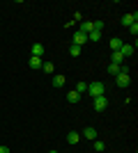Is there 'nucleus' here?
<instances>
[{"mask_svg": "<svg viewBox=\"0 0 138 153\" xmlns=\"http://www.w3.org/2000/svg\"><path fill=\"white\" fill-rule=\"evenodd\" d=\"M104 91H106V87L99 80H94L92 85H87V94L92 96V98H97V96H104Z\"/></svg>", "mask_w": 138, "mask_h": 153, "instance_id": "obj_1", "label": "nucleus"}, {"mask_svg": "<svg viewBox=\"0 0 138 153\" xmlns=\"http://www.w3.org/2000/svg\"><path fill=\"white\" fill-rule=\"evenodd\" d=\"M115 82H118V87H129V71H120L118 76H115Z\"/></svg>", "mask_w": 138, "mask_h": 153, "instance_id": "obj_2", "label": "nucleus"}, {"mask_svg": "<svg viewBox=\"0 0 138 153\" xmlns=\"http://www.w3.org/2000/svg\"><path fill=\"white\" fill-rule=\"evenodd\" d=\"M92 105H94V110H97V112H104V110L108 108V98H106V96H97Z\"/></svg>", "mask_w": 138, "mask_h": 153, "instance_id": "obj_3", "label": "nucleus"}, {"mask_svg": "<svg viewBox=\"0 0 138 153\" xmlns=\"http://www.w3.org/2000/svg\"><path fill=\"white\" fill-rule=\"evenodd\" d=\"M136 21H138V14L136 12H133V14H124V16H122V25L129 27V25H133Z\"/></svg>", "mask_w": 138, "mask_h": 153, "instance_id": "obj_4", "label": "nucleus"}, {"mask_svg": "<svg viewBox=\"0 0 138 153\" xmlns=\"http://www.w3.org/2000/svg\"><path fill=\"white\" fill-rule=\"evenodd\" d=\"M51 82H53V87H58V89H60V87H65L67 78L62 76V73H58V76H53V78H51Z\"/></svg>", "mask_w": 138, "mask_h": 153, "instance_id": "obj_5", "label": "nucleus"}, {"mask_svg": "<svg viewBox=\"0 0 138 153\" xmlns=\"http://www.w3.org/2000/svg\"><path fill=\"white\" fill-rule=\"evenodd\" d=\"M120 53H122V57H131V55H133V46L131 44H122V48H120Z\"/></svg>", "mask_w": 138, "mask_h": 153, "instance_id": "obj_6", "label": "nucleus"}, {"mask_svg": "<svg viewBox=\"0 0 138 153\" xmlns=\"http://www.w3.org/2000/svg\"><path fill=\"white\" fill-rule=\"evenodd\" d=\"M83 137H87V140H92V142H94V140H97V130H94L92 126H87L85 130H83Z\"/></svg>", "mask_w": 138, "mask_h": 153, "instance_id": "obj_7", "label": "nucleus"}, {"mask_svg": "<svg viewBox=\"0 0 138 153\" xmlns=\"http://www.w3.org/2000/svg\"><path fill=\"white\" fill-rule=\"evenodd\" d=\"M85 41H87V34H83V32H76V34H74V44L76 46L85 44Z\"/></svg>", "mask_w": 138, "mask_h": 153, "instance_id": "obj_8", "label": "nucleus"}, {"mask_svg": "<svg viewBox=\"0 0 138 153\" xmlns=\"http://www.w3.org/2000/svg\"><path fill=\"white\" fill-rule=\"evenodd\" d=\"M78 140H81V135L76 133V130H72V133H67V142H69V144H78Z\"/></svg>", "mask_w": 138, "mask_h": 153, "instance_id": "obj_9", "label": "nucleus"}, {"mask_svg": "<svg viewBox=\"0 0 138 153\" xmlns=\"http://www.w3.org/2000/svg\"><path fill=\"white\" fill-rule=\"evenodd\" d=\"M44 55V46L41 44H32V57H41Z\"/></svg>", "mask_w": 138, "mask_h": 153, "instance_id": "obj_10", "label": "nucleus"}, {"mask_svg": "<svg viewBox=\"0 0 138 153\" xmlns=\"http://www.w3.org/2000/svg\"><path fill=\"white\" fill-rule=\"evenodd\" d=\"M28 64H30V69L37 71V69H41V64H44V62H41V57H30V62H28Z\"/></svg>", "mask_w": 138, "mask_h": 153, "instance_id": "obj_11", "label": "nucleus"}, {"mask_svg": "<svg viewBox=\"0 0 138 153\" xmlns=\"http://www.w3.org/2000/svg\"><path fill=\"white\" fill-rule=\"evenodd\" d=\"M120 48H122V39L113 37V39H111V51L115 53V51H120Z\"/></svg>", "mask_w": 138, "mask_h": 153, "instance_id": "obj_12", "label": "nucleus"}, {"mask_svg": "<svg viewBox=\"0 0 138 153\" xmlns=\"http://www.w3.org/2000/svg\"><path fill=\"white\" fill-rule=\"evenodd\" d=\"M111 62H113V64H120V66H122V62H124L122 53H120V51H115V53H113V57H111Z\"/></svg>", "mask_w": 138, "mask_h": 153, "instance_id": "obj_13", "label": "nucleus"}, {"mask_svg": "<svg viewBox=\"0 0 138 153\" xmlns=\"http://www.w3.org/2000/svg\"><path fill=\"white\" fill-rule=\"evenodd\" d=\"M67 101H69V103H78L81 101V94H78V91H69V94H67Z\"/></svg>", "mask_w": 138, "mask_h": 153, "instance_id": "obj_14", "label": "nucleus"}, {"mask_svg": "<svg viewBox=\"0 0 138 153\" xmlns=\"http://www.w3.org/2000/svg\"><path fill=\"white\" fill-rule=\"evenodd\" d=\"M120 71H122V66H120V64H108V73H111V76H118Z\"/></svg>", "mask_w": 138, "mask_h": 153, "instance_id": "obj_15", "label": "nucleus"}, {"mask_svg": "<svg viewBox=\"0 0 138 153\" xmlns=\"http://www.w3.org/2000/svg\"><path fill=\"white\" fill-rule=\"evenodd\" d=\"M74 91H78V94H85V91H87V82L78 80V82H76V89H74Z\"/></svg>", "mask_w": 138, "mask_h": 153, "instance_id": "obj_16", "label": "nucleus"}, {"mask_svg": "<svg viewBox=\"0 0 138 153\" xmlns=\"http://www.w3.org/2000/svg\"><path fill=\"white\" fill-rule=\"evenodd\" d=\"M41 69H44L46 73H48V76H53V71H55V66H53L51 62H44V64H41Z\"/></svg>", "mask_w": 138, "mask_h": 153, "instance_id": "obj_17", "label": "nucleus"}, {"mask_svg": "<svg viewBox=\"0 0 138 153\" xmlns=\"http://www.w3.org/2000/svg\"><path fill=\"white\" fill-rule=\"evenodd\" d=\"M69 55H72V57H78V55H81V46L74 44L72 48H69Z\"/></svg>", "mask_w": 138, "mask_h": 153, "instance_id": "obj_18", "label": "nucleus"}, {"mask_svg": "<svg viewBox=\"0 0 138 153\" xmlns=\"http://www.w3.org/2000/svg\"><path fill=\"white\" fill-rule=\"evenodd\" d=\"M87 39H90V41H99V39H101V32H97V30H92L90 34H87Z\"/></svg>", "mask_w": 138, "mask_h": 153, "instance_id": "obj_19", "label": "nucleus"}, {"mask_svg": "<svg viewBox=\"0 0 138 153\" xmlns=\"http://www.w3.org/2000/svg\"><path fill=\"white\" fill-rule=\"evenodd\" d=\"M104 149H106V144H104V142L94 140V151H104Z\"/></svg>", "mask_w": 138, "mask_h": 153, "instance_id": "obj_20", "label": "nucleus"}, {"mask_svg": "<svg viewBox=\"0 0 138 153\" xmlns=\"http://www.w3.org/2000/svg\"><path fill=\"white\" fill-rule=\"evenodd\" d=\"M129 32H131L133 37H136V34H138V23H133V25H129Z\"/></svg>", "mask_w": 138, "mask_h": 153, "instance_id": "obj_21", "label": "nucleus"}, {"mask_svg": "<svg viewBox=\"0 0 138 153\" xmlns=\"http://www.w3.org/2000/svg\"><path fill=\"white\" fill-rule=\"evenodd\" d=\"M92 25H94V30H97V32H101V30H104V23H101V21H97V23H92Z\"/></svg>", "mask_w": 138, "mask_h": 153, "instance_id": "obj_22", "label": "nucleus"}, {"mask_svg": "<svg viewBox=\"0 0 138 153\" xmlns=\"http://www.w3.org/2000/svg\"><path fill=\"white\" fill-rule=\"evenodd\" d=\"M0 153H9V149H7V146H0Z\"/></svg>", "mask_w": 138, "mask_h": 153, "instance_id": "obj_23", "label": "nucleus"}, {"mask_svg": "<svg viewBox=\"0 0 138 153\" xmlns=\"http://www.w3.org/2000/svg\"><path fill=\"white\" fill-rule=\"evenodd\" d=\"M48 153H58V151H48Z\"/></svg>", "mask_w": 138, "mask_h": 153, "instance_id": "obj_24", "label": "nucleus"}]
</instances>
